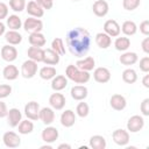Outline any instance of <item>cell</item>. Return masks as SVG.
<instances>
[{"label":"cell","mask_w":149,"mask_h":149,"mask_svg":"<svg viewBox=\"0 0 149 149\" xmlns=\"http://www.w3.org/2000/svg\"><path fill=\"white\" fill-rule=\"evenodd\" d=\"M38 119L45 125L49 126L55 121V109L51 107H42L40 109Z\"/></svg>","instance_id":"obj_16"},{"label":"cell","mask_w":149,"mask_h":149,"mask_svg":"<svg viewBox=\"0 0 149 149\" xmlns=\"http://www.w3.org/2000/svg\"><path fill=\"white\" fill-rule=\"evenodd\" d=\"M26 10L30 16L37 17V19H40V17H42L44 15V9L35 0H31L26 5Z\"/></svg>","instance_id":"obj_20"},{"label":"cell","mask_w":149,"mask_h":149,"mask_svg":"<svg viewBox=\"0 0 149 149\" xmlns=\"http://www.w3.org/2000/svg\"><path fill=\"white\" fill-rule=\"evenodd\" d=\"M6 26L10 29V30H19L22 27V21L21 17L16 14H12L9 16L6 17Z\"/></svg>","instance_id":"obj_32"},{"label":"cell","mask_w":149,"mask_h":149,"mask_svg":"<svg viewBox=\"0 0 149 149\" xmlns=\"http://www.w3.org/2000/svg\"><path fill=\"white\" fill-rule=\"evenodd\" d=\"M142 84L146 88H149V74H144V77L142 78Z\"/></svg>","instance_id":"obj_49"},{"label":"cell","mask_w":149,"mask_h":149,"mask_svg":"<svg viewBox=\"0 0 149 149\" xmlns=\"http://www.w3.org/2000/svg\"><path fill=\"white\" fill-rule=\"evenodd\" d=\"M51 1H54V0H51Z\"/></svg>","instance_id":"obj_54"},{"label":"cell","mask_w":149,"mask_h":149,"mask_svg":"<svg viewBox=\"0 0 149 149\" xmlns=\"http://www.w3.org/2000/svg\"><path fill=\"white\" fill-rule=\"evenodd\" d=\"M72 1H79V0H72Z\"/></svg>","instance_id":"obj_53"},{"label":"cell","mask_w":149,"mask_h":149,"mask_svg":"<svg viewBox=\"0 0 149 149\" xmlns=\"http://www.w3.org/2000/svg\"><path fill=\"white\" fill-rule=\"evenodd\" d=\"M76 118H77V115L72 109H65L64 112H62L59 121H61V125L63 127L70 128L76 123Z\"/></svg>","instance_id":"obj_15"},{"label":"cell","mask_w":149,"mask_h":149,"mask_svg":"<svg viewBox=\"0 0 149 149\" xmlns=\"http://www.w3.org/2000/svg\"><path fill=\"white\" fill-rule=\"evenodd\" d=\"M40 148H41V149H52V147L50 146V143H45V144L41 146Z\"/></svg>","instance_id":"obj_52"},{"label":"cell","mask_w":149,"mask_h":149,"mask_svg":"<svg viewBox=\"0 0 149 149\" xmlns=\"http://www.w3.org/2000/svg\"><path fill=\"white\" fill-rule=\"evenodd\" d=\"M57 148H58V149H71V146L68 144V143H61Z\"/></svg>","instance_id":"obj_51"},{"label":"cell","mask_w":149,"mask_h":149,"mask_svg":"<svg viewBox=\"0 0 149 149\" xmlns=\"http://www.w3.org/2000/svg\"><path fill=\"white\" fill-rule=\"evenodd\" d=\"M65 104H66V99H65L64 94H62L59 92H56V91H55V93L50 94V97H49V105L55 111L63 109L65 107Z\"/></svg>","instance_id":"obj_7"},{"label":"cell","mask_w":149,"mask_h":149,"mask_svg":"<svg viewBox=\"0 0 149 149\" xmlns=\"http://www.w3.org/2000/svg\"><path fill=\"white\" fill-rule=\"evenodd\" d=\"M26 0H9V7L13 12L20 13L26 9Z\"/></svg>","instance_id":"obj_39"},{"label":"cell","mask_w":149,"mask_h":149,"mask_svg":"<svg viewBox=\"0 0 149 149\" xmlns=\"http://www.w3.org/2000/svg\"><path fill=\"white\" fill-rule=\"evenodd\" d=\"M5 40L8 44L12 45H17L22 42V35L17 30H8L5 33Z\"/></svg>","instance_id":"obj_29"},{"label":"cell","mask_w":149,"mask_h":149,"mask_svg":"<svg viewBox=\"0 0 149 149\" xmlns=\"http://www.w3.org/2000/svg\"><path fill=\"white\" fill-rule=\"evenodd\" d=\"M65 77L76 84H86L90 80L91 74L88 71H83L74 64H70L65 69Z\"/></svg>","instance_id":"obj_2"},{"label":"cell","mask_w":149,"mask_h":149,"mask_svg":"<svg viewBox=\"0 0 149 149\" xmlns=\"http://www.w3.org/2000/svg\"><path fill=\"white\" fill-rule=\"evenodd\" d=\"M140 33H142L144 36L149 35V21L144 20L140 23Z\"/></svg>","instance_id":"obj_45"},{"label":"cell","mask_w":149,"mask_h":149,"mask_svg":"<svg viewBox=\"0 0 149 149\" xmlns=\"http://www.w3.org/2000/svg\"><path fill=\"white\" fill-rule=\"evenodd\" d=\"M8 16V6L5 2H0V21Z\"/></svg>","instance_id":"obj_46"},{"label":"cell","mask_w":149,"mask_h":149,"mask_svg":"<svg viewBox=\"0 0 149 149\" xmlns=\"http://www.w3.org/2000/svg\"><path fill=\"white\" fill-rule=\"evenodd\" d=\"M68 78L63 74H56L52 79H51V88L56 92L63 91L66 86H68Z\"/></svg>","instance_id":"obj_24"},{"label":"cell","mask_w":149,"mask_h":149,"mask_svg":"<svg viewBox=\"0 0 149 149\" xmlns=\"http://www.w3.org/2000/svg\"><path fill=\"white\" fill-rule=\"evenodd\" d=\"M140 70L144 73L149 72V56H144L140 59Z\"/></svg>","instance_id":"obj_43"},{"label":"cell","mask_w":149,"mask_h":149,"mask_svg":"<svg viewBox=\"0 0 149 149\" xmlns=\"http://www.w3.org/2000/svg\"><path fill=\"white\" fill-rule=\"evenodd\" d=\"M70 94H71L73 100L80 101V100H84L87 97L88 90H87V87L85 85H74V86L71 87Z\"/></svg>","instance_id":"obj_17"},{"label":"cell","mask_w":149,"mask_h":149,"mask_svg":"<svg viewBox=\"0 0 149 149\" xmlns=\"http://www.w3.org/2000/svg\"><path fill=\"white\" fill-rule=\"evenodd\" d=\"M104 33H106L111 37H116L121 33L120 24L115 20L109 19V20L105 21V23H104Z\"/></svg>","instance_id":"obj_14"},{"label":"cell","mask_w":149,"mask_h":149,"mask_svg":"<svg viewBox=\"0 0 149 149\" xmlns=\"http://www.w3.org/2000/svg\"><path fill=\"white\" fill-rule=\"evenodd\" d=\"M137 61H139V56L134 51H123V54H121V56L119 57V62L126 66L134 65Z\"/></svg>","instance_id":"obj_22"},{"label":"cell","mask_w":149,"mask_h":149,"mask_svg":"<svg viewBox=\"0 0 149 149\" xmlns=\"http://www.w3.org/2000/svg\"><path fill=\"white\" fill-rule=\"evenodd\" d=\"M22 120V113L20 112L19 108L16 107H13V108H9L8 109V113H7V122L10 127H17V125L20 123V121Z\"/></svg>","instance_id":"obj_19"},{"label":"cell","mask_w":149,"mask_h":149,"mask_svg":"<svg viewBox=\"0 0 149 149\" xmlns=\"http://www.w3.org/2000/svg\"><path fill=\"white\" fill-rule=\"evenodd\" d=\"M38 74L40 77L43 79V80H51L56 74V68L52 66V65H47V66H43L38 71Z\"/></svg>","instance_id":"obj_34"},{"label":"cell","mask_w":149,"mask_h":149,"mask_svg":"<svg viewBox=\"0 0 149 149\" xmlns=\"http://www.w3.org/2000/svg\"><path fill=\"white\" fill-rule=\"evenodd\" d=\"M120 29H121V31L125 34V36H133V35H135L136 34V31H137V26H136V23L134 22V21H132V20H127V21H125L123 23H122V26L120 27Z\"/></svg>","instance_id":"obj_33"},{"label":"cell","mask_w":149,"mask_h":149,"mask_svg":"<svg viewBox=\"0 0 149 149\" xmlns=\"http://www.w3.org/2000/svg\"><path fill=\"white\" fill-rule=\"evenodd\" d=\"M122 80L126 84H134L137 80V73L134 69L127 68L126 70L122 71Z\"/></svg>","instance_id":"obj_36"},{"label":"cell","mask_w":149,"mask_h":149,"mask_svg":"<svg viewBox=\"0 0 149 149\" xmlns=\"http://www.w3.org/2000/svg\"><path fill=\"white\" fill-rule=\"evenodd\" d=\"M94 41H95V44L100 48V49H107L111 47L112 44V37L108 36L106 33L101 31V33H98L94 37Z\"/></svg>","instance_id":"obj_27"},{"label":"cell","mask_w":149,"mask_h":149,"mask_svg":"<svg viewBox=\"0 0 149 149\" xmlns=\"http://www.w3.org/2000/svg\"><path fill=\"white\" fill-rule=\"evenodd\" d=\"M51 49L54 51H56L59 56L65 55V45H64V42L61 37H55L51 41Z\"/></svg>","instance_id":"obj_37"},{"label":"cell","mask_w":149,"mask_h":149,"mask_svg":"<svg viewBox=\"0 0 149 149\" xmlns=\"http://www.w3.org/2000/svg\"><path fill=\"white\" fill-rule=\"evenodd\" d=\"M2 142L7 148H17L21 144V139L15 132L8 130L2 135Z\"/></svg>","instance_id":"obj_9"},{"label":"cell","mask_w":149,"mask_h":149,"mask_svg":"<svg viewBox=\"0 0 149 149\" xmlns=\"http://www.w3.org/2000/svg\"><path fill=\"white\" fill-rule=\"evenodd\" d=\"M88 113H90V106L86 102H84V100H80V102L76 107V115H78L79 118H86Z\"/></svg>","instance_id":"obj_38"},{"label":"cell","mask_w":149,"mask_h":149,"mask_svg":"<svg viewBox=\"0 0 149 149\" xmlns=\"http://www.w3.org/2000/svg\"><path fill=\"white\" fill-rule=\"evenodd\" d=\"M44 10L47 9V10H49V9H51L52 8V6H54V1H51V0H35Z\"/></svg>","instance_id":"obj_44"},{"label":"cell","mask_w":149,"mask_h":149,"mask_svg":"<svg viewBox=\"0 0 149 149\" xmlns=\"http://www.w3.org/2000/svg\"><path fill=\"white\" fill-rule=\"evenodd\" d=\"M92 10H93V13H94L95 16L104 17V16H106L108 14V10H109L108 2L106 0H95L93 2Z\"/></svg>","instance_id":"obj_13"},{"label":"cell","mask_w":149,"mask_h":149,"mask_svg":"<svg viewBox=\"0 0 149 149\" xmlns=\"http://www.w3.org/2000/svg\"><path fill=\"white\" fill-rule=\"evenodd\" d=\"M144 127V119L142 115H133L127 121V130L129 133H139Z\"/></svg>","instance_id":"obj_5"},{"label":"cell","mask_w":149,"mask_h":149,"mask_svg":"<svg viewBox=\"0 0 149 149\" xmlns=\"http://www.w3.org/2000/svg\"><path fill=\"white\" fill-rule=\"evenodd\" d=\"M78 69L83 70V71H92L94 68H95V61L93 57L91 56H87V57H84L81 59H78L74 64Z\"/></svg>","instance_id":"obj_23"},{"label":"cell","mask_w":149,"mask_h":149,"mask_svg":"<svg viewBox=\"0 0 149 149\" xmlns=\"http://www.w3.org/2000/svg\"><path fill=\"white\" fill-rule=\"evenodd\" d=\"M7 113H8L7 105L0 99V118H5V116H7Z\"/></svg>","instance_id":"obj_47"},{"label":"cell","mask_w":149,"mask_h":149,"mask_svg":"<svg viewBox=\"0 0 149 149\" xmlns=\"http://www.w3.org/2000/svg\"><path fill=\"white\" fill-rule=\"evenodd\" d=\"M140 5H141V0H122V7L128 12L135 10Z\"/></svg>","instance_id":"obj_40"},{"label":"cell","mask_w":149,"mask_h":149,"mask_svg":"<svg viewBox=\"0 0 149 149\" xmlns=\"http://www.w3.org/2000/svg\"><path fill=\"white\" fill-rule=\"evenodd\" d=\"M22 27L29 34L30 33H38V31H42V29H43V22L41 19L29 16L28 19L24 20V22L22 23Z\"/></svg>","instance_id":"obj_4"},{"label":"cell","mask_w":149,"mask_h":149,"mask_svg":"<svg viewBox=\"0 0 149 149\" xmlns=\"http://www.w3.org/2000/svg\"><path fill=\"white\" fill-rule=\"evenodd\" d=\"M12 93V86L9 84H0V99L7 98Z\"/></svg>","instance_id":"obj_41"},{"label":"cell","mask_w":149,"mask_h":149,"mask_svg":"<svg viewBox=\"0 0 149 149\" xmlns=\"http://www.w3.org/2000/svg\"><path fill=\"white\" fill-rule=\"evenodd\" d=\"M93 79L99 84H106L111 80V71L105 66H99L93 70Z\"/></svg>","instance_id":"obj_10"},{"label":"cell","mask_w":149,"mask_h":149,"mask_svg":"<svg viewBox=\"0 0 149 149\" xmlns=\"http://www.w3.org/2000/svg\"><path fill=\"white\" fill-rule=\"evenodd\" d=\"M141 48L144 51V54H149V37H144V40L141 42Z\"/></svg>","instance_id":"obj_48"},{"label":"cell","mask_w":149,"mask_h":149,"mask_svg":"<svg viewBox=\"0 0 149 149\" xmlns=\"http://www.w3.org/2000/svg\"><path fill=\"white\" fill-rule=\"evenodd\" d=\"M17 129H19V134H21V135H28V134H30L34 130V123L29 119L21 120L20 123L17 125Z\"/></svg>","instance_id":"obj_35"},{"label":"cell","mask_w":149,"mask_h":149,"mask_svg":"<svg viewBox=\"0 0 149 149\" xmlns=\"http://www.w3.org/2000/svg\"><path fill=\"white\" fill-rule=\"evenodd\" d=\"M5 33H6V24L2 21H0V36L5 35Z\"/></svg>","instance_id":"obj_50"},{"label":"cell","mask_w":149,"mask_h":149,"mask_svg":"<svg viewBox=\"0 0 149 149\" xmlns=\"http://www.w3.org/2000/svg\"><path fill=\"white\" fill-rule=\"evenodd\" d=\"M66 47L69 51L76 57H84L91 47L92 38L87 29L83 27H76L68 31L65 37Z\"/></svg>","instance_id":"obj_1"},{"label":"cell","mask_w":149,"mask_h":149,"mask_svg":"<svg viewBox=\"0 0 149 149\" xmlns=\"http://www.w3.org/2000/svg\"><path fill=\"white\" fill-rule=\"evenodd\" d=\"M0 55H1V58L5 62L12 63L17 58V49L12 44H6L1 48Z\"/></svg>","instance_id":"obj_11"},{"label":"cell","mask_w":149,"mask_h":149,"mask_svg":"<svg viewBox=\"0 0 149 149\" xmlns=\"http://www.w3.org/2000/svg\"><path fill=\"white\" fill-rule=\"evenodd\" d=\"M109 105L114 111H123L127 106V100L122 94H113L109 99Z\"/></svg>","instance_id":"obj_18"},{"label":"cell","mask_w":149,"mask_h":149,"mask_svg":"<svg viewBox=\"0 0 149 149\" xmlns=\"http://www.w3.org/2000/svg\"><path fill=\"white\" fill-rule=\"evenodd\" d=\"M27 55L29 59H33L37 63L43 62V57H44V49L40 48V47H29L27 50Z\"/></svg>","instance_id":"obj_26"},{"label":"cell","mask_w":149,"mask_h":149,"mask_svg":"<svg viewBox=\"0 0 149 149\" xmlns=\"http://www.w3.org/2000/svg\"><path fill=\"white\" fill-rule=\"evenodd\" d=\"M37 69H38L37 62H35L33 59H27L21 65L20 74L26 79H30V78L35 77V74L37 73Z\"/></svg>","instance_id":"obj_3"},{"label":"cell","mask_w":149,"mask_h":149,"mask_svg":"<svg viewBox=\"0 0 149 149\" xmlns=\"http://www.w3.org/2000/svg\"><path fill=\"white\" fill-rule=\"evenodd\" d=\"M130 47V38L128 36H116L114 41V48L118 51H127Z\"/></svg>","instance_id":"obj_31"},{"label":"cell","mask_w":149,"mask_h":149,"mask_svg":"<svg viewBox=\"0 0 149 149\" xmlns=\"http://www.w3.org/2000/svg\"><path fill=\"white\" fill-rule=\"evenodd\" d=\"M58 136H59V133H58V129L56 127H52V126H47L42 133H41V137L42 140L45 142V143H54L56 140H58Z\"/></svg>","instance_id":"obj_12"},{"label":"cell","mask_w":149,"mask_h":149,"mask_svg":"<svg viewBox=\"0 0 149 149\" xmlns=\"http://www.w3.org/2000/svg\"><path fill=\"white\" fill-rule=\"evenodd\" d=\"M61 61V56L54 51L51 48L44 49V57H43V63L47 65H57Z\"/></svg>","instance_id":"obj_21"},{"label":"cell","mask_w":149,"mask_h":149,"mask_svg":"<svg viewBox=\"0 0 149 149\" xmlns=\"http://www.w3.org/2000/svg\"><path fill=\"white\" fill-rule=\"evenodd\" d=\"M28 42L33 47H40V48H42V47L45 45L47 38H45V36L41 31H38V33H30L29 36H28Z\"/></svg>","instance_id":"obj_25"},{"label":"cell","mask_w":149,"mask_h":149,"mask_svg":"<svg viewBox=\"0 0 149 149\" xmlns=\"http://www.w3.org/2000/svg\"><path fill=\"white\" fill-rule=\"evenodd\" d=\"M88 147L92 149H105L107 147L106 139L101 135H93L90 137Z\"/></svg>","instance_id":"obj_30"},{"label":"cell","mask_w":149,"mask_h":149,"mask_svg":"<svg viewBox=\"0 0 149 149\" xmlns=\"http://www.w3.org/2000/svg\"><path fill=\"white\" fill-rule=\"evenodd\" d=\"M112 139L115 144H118L120 147H125L129 143V140H130L129 132L127 129H122V128L115 129L112 134Z\"/></svg>","instance_id":"obj_6"},{"label":"cell","mask_w":149,"mask_h":149,"mask_svg":"<svg viewBox=\"0 0 149 149\" xmlns=\"http://www.w3.org/2000/svg\"><path fill=\"white\" fill-rule=\"evenodd\" d=\"M140 111L142 113V116H149V98L142 100L140 105Z\"/></svg>","instance_id":"obj_42"},{"label":"cell","mask_w":149,"mask_h":149,"mask_svg":"<svg viewBox=\"0 0 149 149\" xmlns=\"http://www.w3.org/2000/svg\"><path fill=\"white\" fill-rule=\"evenodd\" d=\"M40 109H41V107L37 101H29L24 106V115L27 116V119H29L31 121H36V120H38Z\"/></svg>","instance_id":"obj_8"},{"label":"cell","mask_w":149,"mask_h":149,"mask_svg":"<svg viewBox=\"0 0 149 149\" xmlns=\"http://www.w3.org/2000/svg\"><path fill=\"white\" fill-rule=\"evenodd\" d=\"M20 72H19V69L16 65L14 64H8L3 68L2 70V76L5 79L7 80H15L17 77H19Z\"/></svg>","instance_id":"obj_28"}]
</instances>
